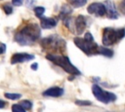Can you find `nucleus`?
Instances as JSON below:
<instances>
[{
	"mask_svg": "<svg viewBox=\"0 0 125 112\" xmlns=\"http://www.w3.org/2000/svg\"><path fill=\"white\" fill-rule=\"evenodd\" d=\"M67 2H68L71 6H73V7H75V8H79V7L84 6V5L86 4L87 0H67Z\"/></svg>",
	"mask_w": 125,
	"mask_h": 112,
	"instance_id": "14",
	"label": "nucleus"
},
{
	"mask_svg": "<svg viewBox=\"0 0 125 112\" xmlns=\"http://www.w3.org/2000/svg\"><path fill=\"white\" fill-rule=\"evenodd\" d=\"M31 68H32L33 70H36V69H37V63H33V64L31 65Z\"/></svg>",
	"mask_w": 125,
	"mask_h": 112,
	"instance_id": "26",
	"label": "nucleus"
},
{
	"mask_svg": "<svg viewBox=\"0 0 125 112\" xmlns=\"http://www.w3.org/2000/svg\"><path fill=\"white\" fill-rule=\"evenodd\" d=\"M120 10L123 14H125V0H122V2L120 3Z\"/></svg>",
	"mask_w": 125,
	"mask_h": 112,
	"instance_id": "24",
	"label": "nucleus"
},
{
	"mask_svg": "<svg viewBox=\"0 0 125 112\" xmlns=\"http://www.w3.org/2000/svg\"><path fill=\"white\" fill-rule=\"evenodd\" d=\"M104 6H105V10H106V16L108 19H115L118 18V13L117 10L115 8V5L112 1L110 0H105L104 1Z\"/></svg>",
	"mask_w": 125,
	"mask_h": 112,
	"instance_id": "9",
	"label": "nucleus"
},
{
	"mask_svg": "<svg viewBox=\"0 0 125 112\" xmlns=\"http://www.w3.org/2000/svg\"><path fill=\"white\" fill-rule=\"evenodd\" d=\"M3 10H4V12H5L7 15H10V14H12V12H13V7H12L9 3H7V4H4V5H3Z\"/></svg>",
	"mask_w": 125,
	"mask_h": 112,
	"instance_id": "19",
	"label": "nucleus"
},
{
	"mask_svg": "<svg viewBox=\"0 0 125 112\" xmlns=\"http://www.w3.org/2000/svg\"><path fill=\"white\" fill-rule=\"evenodd\" d=\"M46 58L51 60L56 65L62 67L64 71H66L71 75H80V71L70 62L67 56L58 55V54H48L46 55Z\"/></svg>",
	"mask_w": 125,
	"mask_h": 112,
	"instance_id": "2",
	"label": "nucleus"
},
{
	"mask_svg": "<svg viewBox=\"0 0 125 112\" xmlns=\"http://www.w3.org/2000/svg\"><path fill=\"white\" fill-rule=\"evenodd\" d=\"M125 36V29H113L110 27H106L103 31V44L104 46H111L115 44L117 41L121 40Z\"/></svg>",
	"mask_w": 125,
	"mask_h": 112,
	"instance_id": "4",
	"label": "nucleus"
},
{
	"mask_svg": "<svg viewBox=\"0 0 125 112\" xmlns=\"http://www.w3.org/2000/svg\"><path fill=\"white\" fill-rule=\"evenodd\" d=\"M33 58H34V56L33 55H29V54H26V53H16L11 57V63L12 64L20 63V62L31 60Z\"/></svg>",
	"mask_w": 125,
	"mask_h": 112,
	"instance_id": "8",
	"label": "nucleus"
},
{
	"mask_svg": "<svg viewBox=\"0 0 125 112\" xmlns=\"http://www.w3.org/2000/svg\"><path fill=\"white\" fill-rule=\"evenodd\" d=\"M87 11L89 14L97 16V17H103L106 14V10H105V6L103 3H99V2H95L92 3L88 8Z\"/></svg>",
	"mask_w": 125,
	"mask_h": 112,
	"instance_id": "7",
	"label": "nucleus"
},
{
	"mask_svg": "<svg viewBox=\"0 0 125 112\" xmlns=\"http://www.w3.org/2000/svg\"><path fill=\"white\" fill-rule=\"evenodd\" d=\"M44 12H45V8L44 7H36V8H34V14L38 18H42Z\"/></svg>",
	"mask_w": 125,
	"mask_h": 112,
	"instance_id": "16",
	"label": "nucleus"
},
{
	"mask_svg": "<svg viewBox=\"0 0 125 112\" xmlns=\"http://www.w3.org/2000/svg\"><path fill=\"white\" fill-rule=\"evenodd\" d=\"M24 109H31V107H32V103L29 101V100H22V101H21V103H20Z\"/></svg>",
	"mask_w": 125,
	"mask_h": 112,
	"instance_id": "20",
	"label": "nucleus"
},
{
	"mask_svg": "<svg viewBox=\"0 0 125 112\" xmlns=\"http://www.w3.org/2000/svg\"><path fill=\"white\" fill-rule=\"evenodd\" d=\"M62 94H63V89L59 88V87L50 88V89L46 90L43 93V95H45V96H55V97H58V96H61Z\"/></svg>",
	"mask_w": 125,
	"mask_h": 112,
	"instance_id": "11",
	"label": "nucleus"
},
{
	"mask_svg": "<svg viewBox=\"0 0 125 112\" xmlns=\"http://www.w3.org/2000/svg\"><path fill=\"white\" fill-rule=\"evenodd\" d=\"M99 54H101V55H103V56H105L110 57V56H112L113 52H112L111 50H109V49L104 48V47H99Z\"/></svg>",
	"mask_w": 125,
	"mask_h": 112,
	"instance_id": "15",
	"label": "nucleus"
},
{
	"mask_svg": "<svg viewBox=\"0 0 125 112\" xmlns=\"http://www.w3.org/2000/svg\"><path fill=\"white\" fill-rule=\"evenodd\" d=\"M41 46L45 51H48L49 54H58L64 50L65 42L58 35H51L42 39Z\"/></svg>",
	"mask_w": 125,
	"mask_h": 112,
	"instance_id": "3",
	"label": "nucleus"
},
{
	"mask_svg": "<svg viewBox=\"0 0 125 112\" xmlns=\"http://www.w3.org/2000/svg\"><path fill=\"white\" fill-rule=\"evenodd\" d=\"M5 101H3V100H0V108H4V106H5Z\"/></svg>",
	"mask_w": 125,
	"mask_h": 112,
	"instance_id": "25",
	"label": "nucleus"
},
{
	"mask_svg": "<svg viewBox=\"0 0 125 112\" xmlns=\"http://www.w3.org/2000/svg\"><path fill=\"white\" fill-rule=\"evenodd\" d=\"M71 12H72V10H71V8L69 6L63 5L62 7V10H61V13H60V18L62 19H64L65 18L69 17V15L71 14Z\"/></svg>",
	"mask_w": 125,
	"mask_h": 112,
	"instance_id": "13",
	"label": "nucleus"
},
{
	"mask_svg": "<svg viewBox=\"0 0 125 112\" xmlns=\"http://www.w3.org/2000/svg\"><path fill=\"white\" fill-rule=\"evenodd\" d=\"M73 41L75 45L80 50H82L86 55L99 54V46L94 41H89L85 38H80V37H75Z\"/></svg>",
	"mask_w": 125,
	"mask_h": 112,
	"instance_id": "5",
	"label": "nucleus"
},
{
	"mask_svg": "<svg viewBox=\"0 0 125 112\" xmlns=\"http://www.w3.org/2000/svg\"><path fill=\"white\" fill-rule=\"evenodd\" d=\"M92 92H93V94L95 95V97L104 102V103H108V102H111V101H114L116 99V95L112 93H109V92H105L104 91L102 88H100L98 85H93L92 87Z\"/></svg>",
	"mask_w": 125,
	"mask_h": 112,
	"instance_id": "6",
	"label": "nucleus"
},
{
	"mask_svg": "<svg viewBox=\"0 0 125 112\" xmlns=\"http://www.w3.org/2000/svg\"><path fill=\"white\" fill-rule=\"evenodd\" d=\"M75 103L77 105H91L90 101H86V100H76Z\"/></svg>",
	"mask_w": 125,
	"mask_h": 112,
	"instance_id": "21",
	"label": "nucleus"
},
{
	"mask_svg": "<svg viewBox=\"0 0 125 112\" xmlns=\"http://www.w3.org/2000/svg\"><path fill=\"white\" fill-rule=\"evenodd\" d=\"M23 0H12V3L14 6H21L22 4Z\"/></svg>",
	"mask_w": 125,
	"mask_h": 112,
	"instance_id": "22",
	"label": "nucleus"
},
{
	"mask_svg": "<svg viewBox=\"0 0 125 112\" xmlns=\"http://www.w3.org/2000/svg\"><path fill=\"white\" fill-rule=\"evenodd\" d=\"M86 28V19L83 16H78L74 19V32L81 34Z\"/></svg>",
	"mask_w": 125,
	"mask_h": 112,
	"instance_id": "10",
	"label": "nucleus"
},
{
	"mask_svg": "<svg viewBox=\"0 0 125 112\" xmlns=\"http://www.w3.org/2000/svg\"><path fill=\"white\" fill-rule=\"evenodd\" d=\"M5 51H6V45L3 43H0V55L4 54Z\"/></svg>",
	"mask_w": 125,
	"mask_h": 112,
	"instance_id": "23",
	"label": "nucleus"
},
{
	"mask_svg": "<svg viewBox=\"0 0 125 112\" xmlns=\"http://www.w3.org/2000/svg\"><path fill=\"white\" fill-rule=\"evenodd\" d=\"M57 19H52V18H44L41 19L40 21V26L44 29H48V28H53L57 25Z\"/></svg>",
	"mask_w": 125,
	"mask_h": 112,
	"instance_id": "12",
	"label": "nucleus"
},
{
	"mask_svg": "<svg viewBox=\"0 0 125 112\" xmlns=\"http://www.w3.org/2000/svg\"><path fill=\"white\" fill-rule=\"evenodd\" d=\"M5 97H7L9 99H12V100H16V99L21 98V93H5Z\"/></svg>",
	"mask_w": 125,
	"mask_h": 112,
	"instance_id": "17",
	"label": "nucleus"
},
{
	"mask_svg": "<svg viewBox=\"0 0 125 112\" xmlns=\"http://www.w3.org/2000/svg\"><path fill=\"white\" fill-rule=\"evenodd\" d=\"M40 34L41 31L37 24L28 23L15 34V40L20 45L27 46L33 44L40 37Z\"/></svg>",
	"mask_w": 125,
	"mask_h": 112,
	"instance_id": "1",
	"label": "nucleus"
},
{
	"mask_svg": "<svg viewBox=\"0 0 125 112\" xmlns=\"http://www.w3.org/2000/svg\"><path fill=\"white\" fill-rule=\"evenodd\" d=\"M12 111L13 112H25V109L21 104H14L12 106Z\"/></svg>",
	"mask_w": 125,
	"mask_h": 112,
	"instance_id": "18",
	"label": "nucleus"
}]
</instances>
